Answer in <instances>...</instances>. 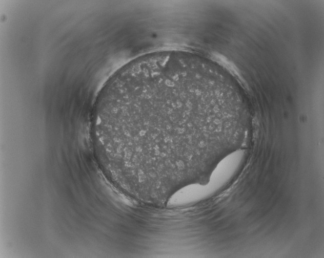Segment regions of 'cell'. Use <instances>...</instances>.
Returning <instances> with one entry per match:
<instances>
[{"mask_svg":"<svg viewBox=\"0 0 324 258\" xmlns=\"http://www.w3.org/2000/svg\"><path fill=\"white\" fill-rule=\"evenodd\" d=\"M203 92L184 73L160 68L122 77L99 95L93 133L121 170L145 179L185 177L205 162L199 133Z\"/></svg>","mask_w":324,"mask_h":258,"instance_id":"1","label":"cell"}]
</instances>
